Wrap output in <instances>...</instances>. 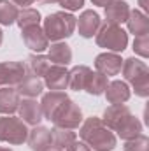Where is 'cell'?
Masks as SVG:
<instances>
[{
  "label": "cell",
  "mask_w": 149,
  "mask_h": 151,
  "mask_svg": "<svg viewBox=\"0 0 149 151\" xmlns=\"http://www.w3.org/2000/svg\"><path fill=\"white\" fill-rule=\"evenodd\" d=\"M104 95H105V99H107V102H109L111 106H116V104H125V102H128L132 91H130L128 83L116 79V81H111V83L107 84Z\"/></svg>",
  "instance_id": "18"
},
{
  "label": "cell",
  "mask_w": 149,
  "mask_h": 151,
  "mask_svg": "<svg viewBox=\"0 0 149 151\" xmlns=\"http://www.w3.org/2000/svg\"><path fill=\"white\" fill-rule=\"evenodd\" d=\"M121 67H123V60L117 53H111V51H105V53H100L97 58H95V69L97 72L107 76H117L121 72Z\"/></svg>",
  "instance_id": "11"
},
{
  "label": "cell",
  "mask_w": 149,
  "mask_h": 151,
  "mask_svg": "<svg viewBox=\"0 0 149 151\" xmlns=\"http://www.w3.org/2000/svg\"><path fill=\"white\" fill-rule=\"evenodd\" d=\"M44 4H60V0H40Z\"/></svg>",
  "instance_id": "35"
},
{
  "label": "cell",
  "mask_w": 149,
  "mask_h": 151,
  "mask_svg": "<svg viewBox=\"0 0 149 151\" xmlns=\"http://www.w3.org/2000/svg\"><path fill=\"white\" fill-rule=\"evenodd\" d=\"M105 14V25H116L121 27V23H126L130 14V5L125 0H111L104 5Z\"/></svg>",
  "instance_id": "10"
},
{
  "label": "cell",
  "mask_w": 149,
  "mask_h": 151,
  "mask_svg": "<svg viewBox=\"0 0 149 151\" xmlns=\"http://www.w3.org/2000/svg\"><path fill=\"white\" fill-rule=\"evenodd\" d=\"M126 25H128V32L133 34L135 37L148 35L149 34V18H148V14H144L139 9H133V11L130 9Z\"/></svg>",
  "instance_id": "20"
},
{
  "label": "cell",
  "mask_w": 149,
  "mask_h": 151,
  "mask_svg": "<svg viewBox=\"0 0 149 151\" xmlns=\"http://www.w3.org/2000/svg\"><path fill=\"white\" fill-rule=\"evenodd\" d=\"M139 4H140V7H142V9H144V11H146V12H148V11H149L148 0H139Z\"/></svg>",
  "instance_id": "34"
},
{
  "label": "cell",
  "mask_w": 149,
  "mask_h": 151,
  "mask_svg": "<svg viewBox=\"0 0 149 151\" xmlns=\"http://www.w3.org/2000/svg\"><path fill=\"white\" fill-rule=\"evenodd\" d=\"M54 127H60V128H69V130H75L81 127L82 123V111L81 107L75 104L74 100H67L62 109L56 113L54 119H53Z\"/></svg>",
  "instance_id": "6"
},
{
  "label": "cell",
  "mask_w": 149,
  "mask_h": 151,
  "mask_svg": "<svg viewBox=\"0 0 149 151\" xmlns=\"http://www.w3.org/2000/svg\"><path fill=\"white\" fill-rule=\"evenodd\" d=\"M18 27L23 30L27 27H35L40 25V12L37 9H32V7H23L18 14V19H16Z\"/></svg>",
  "instance_id": "27"
},
{
  "label": "cell",
  "mask_w": 149,
  "mask_h": 151,
  "mask_svg": "<svg viewBox=\"0 0 149 151\" xmlns=\"http://www.w3.org/2000/svg\"><path fill=\"white\" fill-rule=\"evenodd\" d=\"M75 27H77L81 37L91 39L93 35H97V32L100 30V27H102V19H100V16H98L97 11L88 9V11H82V12H81V16L77 18Z\"/></svg>",
  "instance_id": "7"
},
{
  "label": "cell",
  "mask_w": 149,
  "mask_h": 151,
  "mask_svg": "<svg viewBox=\"0 0 149 151\" xmlns=\"http://www.w3.org/2000/svg\"><path fill=\"white\" fill-rule=\"evenodd\" d=\"M47 49H49L47 58H49V62L53 65H63V67H67L72 62V49H70L69 44H65V42L60 40V42L51 44V47H47Z\"/></svg>",
  "instance_id": "21"
},
{
  "label": "cell",
  "mask_w": 149,
  "mask_h": 151,
  "mask_svg": "<svg viewBox=\"0 0 149 151\" xmlns=\"http://www.w3.org/2000/svg\"><path fill=\"white\" fill-rule=\"evenodd\" d=\"M27 74L21 62H0V86H16Z\"/></svg>",
  "instance_id": "9"
},
{
  "label": "cell",
  "mask_w": 149,
  "mask_h": 151,
  "mask_svg": "<svg viewBox=\"0 0 149 151\" xmlns=\"http://www.w3.org/2000/svg\"><path fill=\"white\" fill-rule=\"evenodd\" d=\"M75 23H77V18H75L74 14L65 12V11H58V12L49 14L44 19L42 30H44L47 40L60 42L63 39H69L70 35H74Z\"/></svg>",
  "instance_id": "2"
},
{
  "label": "cell",
  "mask_w": 149,
  "mask_h": 151,
  "mask_svg": "<svg viewBox=\"0 0 149 151\" xmlns=\"http://www.w3.org/2000/svg\"><path fill=\"white\" fill-rule=\"evenodd\" d=\"M0 151H12V150H11V148H2V146H0Z\"/></svg>",
  "instance_id": "38"
},
{
  "label": "cell",
  "mask_w": 149,
  "mask_h": 151,
  "mask_svg": "<svg viewBox=\"0 0 149 151\" xmlns=\"http://www.w3.org/2000/svg\"><path fill=\"white\" fill-rule=\"evenodd\" d=\"M12 4L21 5V7H28V5H32V0H12Z\"/></svg>",
  "instance_id": "33"
},
{
  "label": "cell",
  "mask_w": 149,
  "mask_h": 151,
  "mask_svg": "<svg viewBox=\"0 0 149 151\" xmlns=\"http://www.w3.org/2000/svg\"><path fill=\"white\" fill-rule=\"evenodd\" d=\"M51 135H53V146L58 148V150H67L72 142L77 141V135H75L74 130H69V128H60V127H54L51 130Z\"/></svg>",
  "instance_id": "25"
},
{
  "label": "cell",
  "mask_w": 149,
  "mask_h": 151,
  "mask_svg": "<svg viewBox=\"0 0 149 151\" xmlns=\"http://www.w3.org/2000/svg\"><path fill=\"white\" fill-rule=\"evenodd\" d=\"M19 100H21V97L16 91V88L2 86L0 88V114H4V116L14 114L18 111Z\"/></svg>",
  "instance_id": "19"
},
{
  "label": "cell",
  "mask_w": 149,
  "mask_h": 151,
  "mask_svg": "<svg viewBox=\"0 0 149 151\" xmlns=\"http://www.w3.org/2000/svg\"><path fill=\"white\" fill-rule=\"evenodd\" d=\"M60 5L69 12H74V11H79L84 5V0H60Z\"/></svg>",
  "instance_id": "31"
},
{
  "label": "cell",
  "mask_w": 149,
  "mask_h": 151,
  "mask_svg": "<svg viewBox=\"0 0 149 151\" xmlns=\"http://www.w3.org/2000/svg\"><path fill=\"white\" fill-rule=\"evenodd\" d=\"M123 150L125 151H149V139L144 134H140V135H137L135 139L125 141Z\"/></svg>",
  "instance_id": "29"
},
{
  "label": "cell",
  "mask_w": 149,
  "mask_h": 151,
  "mask_svg": "<svg viewBox=\"0 0 149 151\" xmlns=\"http://www.w3.org/2000/svg\"><path fill=\"white\" fill-rule=\"evenodd\" d=\"M2 40H4V32L0 30V46H2Z\"/></svg>",
  "instance_id": "37"
},
{
  "label": "cell",
  "mask_w": 149,
  "mask_h": 151,
  "mask_svg": "<svg viewBox=\"0 0 149 151\" xmlns=\"http://www.w3.org/2000/svg\"><path fill=\"white\" fill-rule=\"evenodd\" d=\"M53 63L49 62L47 56L44 55H30L28 56V67H30V74L37 76V77H44V74L47 72V69Z\"/></svg>",
  "instance_id": "28"
},
{
  "label": "cell",
  "mask_w": 149,
  "mask_h": 151,
  "mask_svg": "<svg viewBox=\"0 0 149 151\" xmlns=\"http://www.w3.org/2000/svg\"><path fill=\"white\" fill-rule=\"evenodd\" d=\"M27 137H28V128L23 119L12 114L0 118V142H9L18 146L27 142Z\"/></svg>",
  "instance_id": "5"
},
{
  "label": "cell",
  "mask_w": 149,
  "mask_h": 151,
  "mask_svg": "<svg viewBox=\"0 0 149 151\" xmlns=\"http://www.w3.org/2000/svg\"><path fill=\"white\" fill-rule=\"evenodd\" d=\"M18 113H19V119H23L27 125H32V127L40 125V121L44 118L40 102H37L35 99H23V100H19Z\"/></svg>",
  "instance_id": "13"
},
{
  "label": "cell",
  "mask_w": 149,
  "mask_h": 151,
  "mask_svg": "<svg viewBox=\"0 0 149 151\" xmlns=\"http://www.w3.org/2000/svg\"><path fill=\"white\" fill-rule=\"evenodd\" d=\"M107 84H109V77L104 74H100V72H90L88 76V79H86V84H84V91H88L90 95H95V97H98V95H104V91H105V88H107Z\"/></svg>",
  "instance_id": "24"
},
{
  "label": "cell",
  "mask_w": 149,
  "mask_h": 151,
  "mask_svg": "<svg viewBox=\"0 0 149 151\" xmlns=\"http://www.w3.org/2000/svg\"><path fill=\"white\" fill-rule=\"evenodd\" d=\"M79 137L84 144H88L95 151H112L117 144L112 130H109L97 116H90L81 123Z\"/></svg>",
  "instance_id": "1"
},
{
  "label": "cell",
  "mask_w": 149,
  "mask_h": 151,
  "mask_svg": "<svg viewBox=\"0 0 149 151\" xmlns=\"http://www.w3.org/2000/svg\"><path fill=\"white\" fill-rule=\"evenodd\" d=\"M116 134H117V137L119 139H123V141H130V139H135L137 135H140L142 134V123H140V119L137 118V116H128L126 118V121L116 130Z\"/></svg>",
  "instance_id": "23"
},
{
  "label": "cell",
  "mask_w": 149,
  "mask_h": 151,
  "mask_svg": "<svg viewBox=\"0 0 149 151\" xmlns=\"http://www.w3.org/2000/svg\"><path fill=\"white\" fill-rule=\"evenodd\" d=\"M19 14V9L16 4L9 2V0H0V25L4 27H11L16 23Z\"/></svg>",
  "instance_id": "26"
},
{
  "label": "cell",
  "mask_w": 149,
  "mask_h": 151,
  "mask_svg": "<svg viewBox=\"0 0 149 151\" xmlns=\"http://www.w3.org/2000/svg\"><path fill=\"white\" fill-rule=\"evenodd\" d=\"M65 151H93V150H91L88 144H84V142H77V141H75V142H72Z\"/></svg>",
  "instance_id": "32"
},
{
  "label": "cell",
  "mask_w": 149,
  "mask_h": 151,
  "mask_svg": "<svg viewBox=\"0 0 149 151\" xmlns=\"http://www.w3.org/2000/svg\"><path fill=\"white\" fill-rule=\"evenodd\" d=\"M121 70H123L125 79L133 86L137 97H142V99L149 97V69L146 62H142L139 58L123 60Z\"/></svg>",
  "instance_id": "3"
},
{
  "label": "cell",
  "mask_w": 149,
  "mask_h": 151,
  "mask_svg": "<svg viewBox=\"0 0 149 151\" xmlns=\"http://www.w3.org/2000/svg\"><path fill=\"white\" fill-rule=\"evenodd\" d=\"M69 100V95L65 91H53L49 90L47 93L42 95V100H40V107H42V114L46 119L53 121L56 113L62 109V106Z\"/></svg>",
  "instance_id": "8"
},
{
  "label": "cell",
  "mask_w": 149,
  "mask_h": 151,
  "mask_svg": "<svg viewBox=\"0 0 149 151\" xmlns=\"http://www.w3.org/2000/svg\"><path fill=\"white\" fill-rule=\"evenodd\" d=\"M16 91L23 99H35L44 91V81L34 74H25V77L16 84Z\"/></svg>",
  "instance_id": "17"
},
{
  "label": "cell",
  "mask_w": 149,
  "mask_h": 151,
  "mask_svg": "<svg viewBox=\"0 0 149 151\" xmlns=\"http://www.w3.org/2000/svg\"><path fill=\"white\" fill-rule=\"evenodd\" d=\"M128 116H132V111H130L125 104H116V106H109V107L104 111V118H100V119H102V123H104L109 130L116 132V130L126 121Z\"/></svg>",
  "instance_id": "15"
},
{
  "label": "cell",
  "mask_w": 149,
  "mask_h": 151,
  "mask_svg": "<svg viewBox=\"0 0 149 151\" xmlns=\"http://www.w3.org/2000/svg\"><path fill=\"white\" fill-rule=\"evenodd\" d=\"M90 72H91V69L86 67V65H75V67H72V69L69 70L67 88H70V90H74V91H82Z\"/></svg>",
  "instance_id": "22"
},
{
  "label": "cell",
  "mask_w": 149,
  "mask_h": 151,
  "mask_svg": "<svg viewBox=\"0 0 149 151\" xmlns=\"http://www.w3.org/2000/svg\"><path fill=\"white\" fill-rule=\"evenodd\" d=\"M27 142L32 151H46L53 146V135L51 130L42 127V125H35L32 130H28V137Z\"/></svg>",
  "instance_id": "14"
},
{
  "label": "cell",
  "mask_w": 149,
  "mask_h": 151,
  "mask_svg": "<svg viewBox=\"0 0 149 151\" xmlns=\"http://www.w3.org/2000/svg\"><path fill=\"white\" fill-rule=\"evenodd\" d=\"M69 70L63 65H51L44 74V86L53 91H63L67 88Z\"/></svg>",
  "instance_id": "16"
},
{
  "label": "cell",
  "mask_w": 149,
  "mask_h": 151,
  "mask_svg": "<svg viewBox=\"0 0 149 151\" xmlns=\"http://www.w3.org/2000/svg\"><path fill=\"white\" fill-rule=\"evenodd\" d=\"M95 42L98 47H104L111 53H121L128 46V34L116 25H104L95 35Z\"/></svg>",
  "instance_id": "4"
},
{
  "label": "cell",
  "mask_w": 149,
  "mask_h": 151,
  "mask_svg": "<svg viewBox=\"0 0 149 151\" xmlns=\"http://www.w3.org/2000/svg\"><path fill=\"white\" fill-rule=\"evenodd\" d=\"M21 37H23V42L28 49L35 51V53H42L44 49L49 47V40L46 37L44 30L40 28V25H35V27H27L21 30Z\"/></svg>",
  "instance_id": "12"
},
{
  "label": "cell",
  "mask_w": 149,
  "mask_h": 151,
  "mask_svg": "<svg viewBox=\"0 0 149 151\" xmlns=\"http://www.w3.org/2000/svg\"><path fill=\"white\" fill-rule=\"evenodd\" d=\"M46 151H63V150H58V148H54V146H51L49 150H46Z\"/></svg>",
  "instance_id": "36"
},
{
  "label": "cell",
  "mask_w": 149,
  "mask_h": 151,
  "mask_svg": "<svg viewBox=\"0 0 149 151\" xmlns=\"http://www.w3.org/2000/svg\"><path fill=\"white\" fill-rule=\"evenodd\" d=\"M133 51L139 56H142V58H149V34L148 35L135 37V40H133Z\"/></svg>",
  "instance_id": "30"
},
{
  "label": "cell",
  "mask_w": 149,
  "mask_h": 151,
  "mask_svg": "<svg viewBox=\"0 0 149 151\" xmlns=\"http://www.w3.org/2000/svg\"><path fill=\"white\" fill-rule=\"evenodd\" d=\"M34 2H37V0H32V4H34Z\"/></svg>",
  "instance_id": "39"
}]
</instances>
